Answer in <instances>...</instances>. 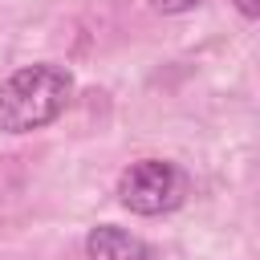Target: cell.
I'll return each instance as SVG.
<instances>
[{
  "mask_svg": "<svg viewBox=\"0 0 260 260\" xmlns=\"http://www.w3.org/2000/svg\"><path fill=\"white\" fill-rule=\"evenodd\" d=\"M187 175L167 158H138L118 175V203L134 215H167L183 203Z\"/></svg>",
  "mask_w": 260,
  "mask_h": 260,
  "instance_id": "2",
  "label": "cell"
},
{
  "mask_svg": "<svg viewBox=\"0 0 260 260\" xmlns=\"http://www.w3.org/2000/svg\"><path fill=\"white\" fill-rule=\"evenodd\" d=\"M73 98V77L61 65H24L0 81V130L4 134H32L45 130L65 114Z\"/></svg>",
  "mask_w": 260,
  "mask_h": 260,
  "instance_id": "1",
  "label": "cell"
},
{
  "mask_svg": "<svg viewBox=\"0 0 260 260\" xmlns=\"http://www.w3.org/2000/svg\"><path fill=\"white\" fill-rule=\"evenodd\" d=\"M158 12H167V16H179V12H191L199 0H150Z\"/></svg>",
  "mask_w": 260,
  "mask_h": 260,
  "instance_id": "4",
  "label": "cell"
},
{
  "mask_svg": "<svg viewBox=\"0 0 260 260\" xmlns=\"http://www.w3.org/2000/svg\"><path fill=\"white\" fill-rule=\"evenodd\" d=\"M85 256L89 260H150V248L134 232H126V228L98 223L85 236Z\"/></svg>",
  "mask_w": 260,
  "mask_h": 260,
  "instance_id": "3",
  "label": "cell"
},
{
  "mask_svg": "<svg viewBox=\"0 0 260 260\" xmlns=\"http://www.w3.org/2000/svg\"><path fill=\"white\" fill-rule=\"evenodd\" d=\"M236 8H240L248 20H256V16H260V0H236Z\"/></svg>",
  "mask_w": 260,
  "mask_h": 260,
  "instance_id": "5",
  "label": "cell"
}]
</instances>
